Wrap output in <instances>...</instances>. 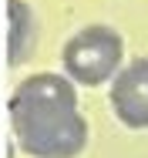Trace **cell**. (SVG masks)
<instances>
[{"instance_id": "obj_1", "label": "cell", "mask_w": 148, "mask_h": 158, "mask_svg": "<svg viewBox=\"0 0 148 158\" xmlns=\"http://www.w3.org/2000/svg\"><path fill=\"white\" fill-rule=\"evenodd\" d=\"M10 128L30 158H78L88 145V121L64 74H30L10 94Z\"/></svg>"}, {"instance_id": "obj_3", "label": "cell", "mask_w": 148, "mask_h": 158, "mask_svg": "<svg viewBox=\"0 0 148 158\" xmlns=\"http://www.w3.org/2000/svg\"><path fill=\"white\" fill-rule=\"evenodd\" d=\"M111 111L125 128L145 131L148 128V57L121 64V71L111 81Z\"/></svg>"}, {"instance_id": "obj_2", "label": "cell", "mask_w": 148, "mask_h": 158, "mask_svg": "<svg viewBox=\"0 0 148 158\" xmlns=\"http://www.w3.org/2000/svg\"><path fill=\"white\" fill-rule=\"evenodd\" d=\"M125 61V40L115 27L108 24H88L78 34L67 37L64 51H61V67L64 77L71 84H84V88H98L115 81Z\"/></svg>"}, {"instance_id": "obj_4", "label": "cell", "mask_w": 148, "mask_h": 158, "mask_svg": "<svg viewBox=\"0 0 148 158\" xmlns=\"http://www.w3.org/2000/svg\"><path fill=\"white\" fill-rule=\"evenodd\" d=\"M37 47V14L27 0H7V64L20 67Z\"/></svg>"}]
</instances>
